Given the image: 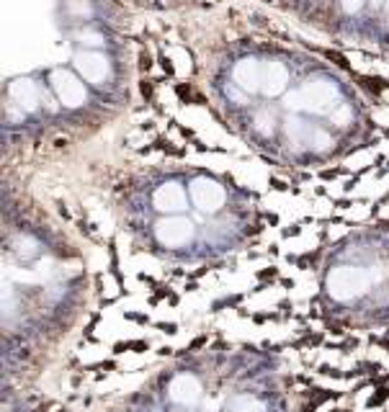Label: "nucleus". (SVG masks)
I'll return each instance as SVG.
<instances>
[{
	"instance_id": "obj_1",
	"label": "nucleus",
	"mask_w": 389,
	"mask_h": 412,
	"mask_svg": "<svg viewBox=\"0 0 389 412\" xmlns=\"http://www.w3.org/2000/svg\"><path fill=\"white\" fill-rule=\"evenodd\" d=\"M371 286L369 273L363 268H356V265H338V268L330 270L328 276V291L330 297L338 299V302H348L356 299L358 294Z\"/></svg>"
},
{
	"instance_id": "obj_2",
	"label": "nucleus",
	"mask_w": 389,
	"mask_h": 412,
	"mask_svg": "<svg viewBox=\"0 0 389 412\" xmlns=\"http://www.w3.org/2000/svg\"><path fill=\"white\" fill-rule=\"evenodd\" d=\"M336 85L328 80H309L307 85H302L299 90L289 95L286 103L289 108H296V111H312V114H322L328 111L330 103L336 101Z\"/></svg>"
},
{
	"instance_id": "obj_3",
	"label": "nucleus",
	"mask_w": 389,
	"mask_h": 412,
	"mask_svg": "<svg viewBox=\"0 0 389 412\" xmlns=\"http://www.w3.org/2000/svg\"><path fill=\"white\" fill-rule=\"evenodd\" d=\"M155 237H157V243L165 245V248H181V245L191 243L194 224L183 214H170L155 224Z\"/></svg>"
},
{
	"instance_id": "obj_4",
	"label": "nucleus",
	"mask_w": 389,
	"mask_h": 412,
	"mask_svg": "<svg viewBox=\"0 0 389 412\" xmlns=\"http://www.w3.org/2000/svg\"><path fill=\"white\" fill-rule=\"evenodd\" d=\"M188 196H191L196 209L204 214H214L224 206V189L212 178H194Z\"/></svg>"
},
{
	"instance_id": "obj_5",
	"label": "nucleus",
	"mask_w": 389,
	"mask_h": 412,
	"mask_svg": "<svg viewBox=\"0 0 389 412\" xmlns=\"http://www.w3.org/2000/svg\"><path fill=\"white\" fill-rule=\"evenodd\" d=\"M49 80H52V88L57 93V98H60V103H65L68 108H78L85 103V85L81 83V78H75V73L57 68L52 70Z\"/></svg>"
},
{
	"instance_id": "obj_6",
	"label": "nucleus",
	"mask_w": 389,
	"mask_h": 412,
	"mask_svg": "<svg viewBox=\"0 0 389 412\" xmlns=\"http://www.w3.org/2000/svg\"><path fill=\"white\" fill-rule=\"evenodd\" d=\"M155 209L162 214H183L188 209V194L183 191V186L178 183H162L160 189L155 191L152 196Z\"/></svg>"
},
{
	"instance_id": "obj_7",
	"label": "nucleus",
	"mask_w": 389,
	"mask_h": 412,
	"mask_svg": "<svg viewBox=\"0 0 389 412\" xmlns=\"http://www.w3.org/2000/svg\"><path fill=\"white\" fill-rule=\"evenodd\" d=\"M168 392H170V399H173V402L191 407L199 402V397H202V381H199L196 376H191V374H178V376L170 381Z\"/></svg>"
},
{
	"instance_id": "obj_8",
	"label": "nucleus",
	"mask_w": 389,
	"mask_h": 412,
	"mask_svg": "<svg viewBox=\"0 0 389 412\" xmlns=\"http://www.w3.org/2000/svg\"><path fill=\"white\" fill-rule=\"evenodd\" d=\"M75 68L88 83H103L108 75V60L101 52H78L75 54Z\"/></svg>"
},
{
	"instance_id": "obj_9",
	"label": "nucleus",
	"mask_w": 389,
	"mask_h": 412,
	"mask_svg": "<svg viewBox=\"0 0 389 412\" xmlns=\"http://www.w3.org/2000/svg\"><path fill=\"white\" fill-rule=\"evenodd\" d=\"M235 83L240 85L245 93H255V90H261V80H263V68L261 62L255 60H240L235 65Z\"/></svg>"
},
{
	"instance_id": "obj_10",
	"label": "nucleus",
	"mask_w": 389,
	"mask_h": 412,
	"mask_svg": "<svg viewBox=\"0 0 389 412\" xmlns=\"http://www.w3.org/2000/svg\"><path fill=\"white\" fill-rule=\"evenodd\" d=\"M289 83V73L281 62H266L263 65V80H261V90L266 95H281L286 90Z\"/></svg>"
},
{
	"instance_id": "obj_11",
	"label": "nucleus",
	"mask_w": 389,
	"mask_h": 412,
	"mask_svg": "<svg viewBox=\"0 0 389 412\" xmlns=\"http://www.w3.org/2000/svg\"><path fill=\"white\" fill-rule=\"evenodd\" d=\"M11 98L19 103L24 111H36L39 108V90L28 78H16L11 83Z\"/></svg>"
},
{
	"instance_id": "obj_12",
	"label": "nucleus",
	"mask_w": 389,
	"mask_h": 412,
	"mask_svg": "<svg viewBox=\"0 0 389 412\" xmlns=\"http://www.w3.org/2000/svg\"><path fill=\"white\" fill-rule=\"evenodd\" d=\"M229 412H266V405H263L261 399L242 394V397H235L229 402Z\"/></svg>"
},
{
	"instance_id": "obj_13",
	"label": "nucleus",
	"mask_w": 389,
	"mask_h": 412,
	"mask_svg": "<svg viewBox=\"0 0 389 412\" xmlns=\"http://www.w3.org/2000/svg\"><path fill=\"white\" fill-rule=\"evenodd\" d=\"M16 248H19V255L21 258H31V255H36V243L31 240V237H19L16 240Z\"/></svg>"
},
{
	"instance_id": "obj_14",
	"label": "nucleus",
	"mask_w": 389,
	"mask_h": 412,
	"mask_svg": "<svg viewBox=\"0 0 389 412\" xmlns=\"http://www.w3.org/2000/svg\"><path fill=\"white\" fill-rule=\"evenodd\" d=\"M351 119H353V111H351L348 106H341L336 114H333V122H336L338 127H348Z\"/></svg>"
},
{
	"instance_id": "obj_15",
	"label": "nucleus",
	"mask_w": 389,
	"mask_h": 412,
	"mask_svg": "<svg viewBox=\"0 0 389 412\" xmlns=\"http://www.w3.org/2000/svg\"><path fill=\"white\" fill-rule=\"evenodd\" d=\"M255 124H258V132H261V134H271V132H274V119H271V116H266V114L258 116V119H255Z\"/></svg>"
},
{
	"instance_id": "obj_16",
	"label": "nucleus",
	"mask_w": 389,
	"mask_h": 412,
	"mask_svg": "<svg viewBox=\"0 0 389 412\" xmlns=\"http://www.w3.org/2000/svg\"><path fill=\"white\" fill-rule=\"evenodd\" d=\"M341 6L346 14H356V11L363 6V0H341Z\"/></svg>"
},
{
	"instance_id": "obj_17",
	"label": "nucleus",
	"mask_w": 389,
	"mask_h": 412,
	"mask_svg": "<svg viewBox=\"0 0 389 412\" xmlns=\"http://www.w3.org/2000/svg\"><path fill=\"white\" fill-rule=\"evenodd\" d=\"M83 39H85L83 44H90V47H93V44H95V47H101V44H103V39L98 34H83Z\"/></svg>"
},
{
	"instance_id": "obj_18",
	"label": "nucleus",
	"mask_w": 389,
	"mask_h": 412,
	"mask_svg": "<svg viewBox=\"0 0 389 412\" xmlns=\"http://www.w3.org/2000/svg\"><path fill=\"white\" fill-rule=\"evenodd\" d=\"M387 14H389V0H387Z\"/></svg>"
}]
</instances>
